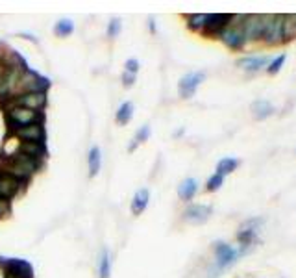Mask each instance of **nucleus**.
Listing matches in <instances>:
<instances>
[{"instance_id":"nucleus-22","label":"nucleus","mask_w":296,"mask_h":278,"mask_svg":"<svg viewBox=\"0 0 296 278\" xmlns=\"http://www.w3.org/2000/svg\"><path fill=\"white\" fill-rule=\"evenodd\" d=\"M296 37V13H283V39L291 41Z\"/></svg>"},{"instance_id":"nucleus-25","label":"nucleus","mask_w":296,"mask_h":278,"mask_svg":"<svg viewBox=\"0 0 296 278\" xmlns=\"http://www.w3.org/2000/svg\"><path fill=\"white\" fill-rule=\"evenodd\" d=\"M185 19H187V26H189V30L204 32L205 19H208V15H205V13H191V15H187Z\"/></svg>"},{"instance_id":"nucleus-28","label":"nucleus","mask_w":296,"mask_h":278,"mask_svg":"<svg viewBox=\"0 0 296 278\" xmlns=\"http://www.w3.org/2000/svg\"><path fill=\"white\" fill-rule=\"evenodd\" d=\"M285 60H287V54H285V52H281L280 56L272 58L271 63L267 65V72H269V74H278V72L281 71V67H283Z\"/></svg>"},{"instance_id":"nucleus-6","label":"nucleus","mask_w":296,"mask_h":278,"mask_svg":"<svg viewBox=\"0 0 296 278\" xmlns=\"http://www.w3.org/2000/svg\"><path fill=\"white\" fill-rule=\"evenodd\" d=\"M213 251H215V263H217V269H228L246 253V248H239V251H237V248H233L231 245H228V243H224V241L215 243Z\"/></svg>"},{"instance_id":"nucleus-5","label":"nucleus","mask_w":296,"mask_h":278,"mask_svg":"<svg viewBox=\"0 0 296 278\" xmlns=\"http://www.w3.org/2000/svg\"><path fill=\"white\" fill-rule=\"evenodd\" d=\"M48 88H50L48 78L41 76L36 71H30V69L21 72L17 80V93H46Z\"/></svg>"},{"instance_id":"nucleus-20","label":"nucleus","mask_w":296,"mask_h":278,"mask_svg":"<svg viewBox=\"0 0 296 278\" xmlns=\"http://www.w3.org/2000/svg\"><path fill=\"white\" fill-rule=\"evenodd\" d=\"M87 165H89V176L95 178L100 173V167H102V152H100L97 145L91 147L89 154H87Z\"/></svg>"},{"instance_id":"nucleus-3","label":"nucleus","mask_w":296,"mask_h":278,"mask_svg":"<svg viewBox=\"0 0 296 278\" xmlns=\"http://www.w3.org/2000/svg\"><path fill=\"white\" fill-rule=\"evenodd\" d=\"M6 119H8L11 134H13V132L26 128V126H30V124L41 123V114H39V112H34V109L21 108V106H11V108H8Z\"/></svg>"},{"instance_id":"nucleus-33","label":"nucleus","mask_w":296,"mask_h":278,"mask_svg":"<svg viewBox=\"0 0 296 278\" xmlns=\"http://www.w3.org/2000/svg\"><path fill=\"white\" fill-rule=\"evenodd\" d=\"M8 211H10V202L0 201V219L8 215Z\"/></svg>"},{"instance_id":"nucleus-14","label":"nucleus","mask_w":296,"mask_h":278,"mask_svg":"<svg viewBox=\"0 0 296 278\" xmlns=\"http://www.w3.org/2000/svg\"><path fill=\"white\" fill-rule=\"evenodd\" d=\"M17 139H21V141H28V143H45V128H43V123H36V124H30V126H26V128H21L13 132Z\"/></svg>"},{"instance_id":"nucleus-9","label":"nucleus","mask_w":296,"mask_h":278,"mask_svg":"<svg viewBox=\"0 0 296 278\" xmlns=\"http://www.w3.org/2000/svg\"><path fill=\"white\" fill-rule=\"evenodd\" d=\"M263 26H265V15H261V13H252V15L243 17V30H245L246 43L261 41Z\"/></svg>"},{"instance_id":"nucleus-30","label":"nucleus","mask_w":296,"mask_h":278,"mask_svg":"<svg viewBox=\"0 0 296 278\" xmlns=\"http://www.w3.org/2000/svg\"><path fill=\"white\" fill-rule=\"evenodd\" d=\"M121 30H123V22H121V19H119V17H115V19H111V21H109V24H107V37L115 39V37H119Z\"/></svg>"},{"instance_id":"nucleus-7","label":"nucleus","mask_w":296,"mask_h":278,"mask_svg":"<svg viewBox=\"0 0 296 278\" xmlns=\"http://www.w3.org/2000/svg\"><path fill=\"white\" fill-rule=\"evenodd\" d=\"M11 106H21V108L34 109L41 114L46 106V93H17L10 97V108Z\"/></svg>"},{"instance_id":"nucleus-26","label":"nucleus","mask_w":296,"mask_h":278,"mask_svg":"<svg viewBox=\"0 0 296 278\" xmlns=\"http://www.w3.org/2000/svg\"><path fill=\"white\" fill-rule=\"evenodd\" d=\"M74 32V22L71 19H62V21H57L56 26H54V34L57 37H69Z\"/></svg>"},{"instance_id":"nucleus-8","label":"nucleus","mask_w":296,"mask_h":278,"mask_svg":"<svg viewBox=\"0 0 296 278\" xmlns=\"http://www.w3.org/2000/svg\"><path fill=\"white\" fill-rule=\"evenodd\" d=\"M231 21H233V13H210L205 19V26L202 34L205 37H219Z\"/></svg>"},{"instance_id":"nucleus-23","label":"nucleus","mask_w":296,"mask_h":278,"mask_svg":"<svg viewBox=\"0 0 296 278\" xmlns=\"http://www.w3.org/2000/svg\"><path fill=\"white\" fill-rule=\"evenodd\" d=\"M239 163L241 161L237 160V158H222V160L217 163V171H215V173H217V175H222L226 178V176L231 175V173L239 167Z\"/></svg>"},{"instance_id":"nucleus-11","label":"nucleus","mask_w":296,"mask_h":278,"mask_svg":"<svg viewBox=\"0 0 296 278\" xmlns=\"http://www.w3.org/2000/svg\"><path fill=\"white\" fill-rule=\"evenodd\" d=\"M213 213L210 204H191L184 210V221L189 225H204Z\"/></svg>"},{"instance_id":"nucleus-16","label":"nucleus","mask_w":296,"mask_h":278,"mask_svg":"<svg viewBox=\"0 0 296 278\" xmlns=\"http://www.w3.org/2000/svg\"><path fill=\"white\" fill-rule=\"evenodd\" d=\"M19 152H22L24 156L32 158V160L41 161L46 156L45 143H28V141H21V147H19Z\"/></svg>"},{"instance_id":"nucleus-31","label":"nucleus","mask_w":296,"mask_h":278,"mask_svg":"<svg viewBox=\"0 0 296 278\" xmlns=\"http://www.w3.org/2000/svg\"><path fill=\"white\" fill-rule=\"evenodd\" d=\"M124 71H126V72H132V74H137V72H139V62L135 60V58L128 60V62L124 63Z\"/></svg>"},{"instance_id":"nucleus-18","label":"nucleus","mask_w":296,"mask_h":278,"mask_svg":"<svg viewBox=\"0 0 296 278\" xmlns=\"http://www.w3.org/2000/svg\"><path fill=\"white\" fill-rule=\"evenodd\" d=\"M196 193H198V180L196 178H185L178 185V197L185 202L193 201Z\"/></svg>"},{"instance_id":"nucleus-10","label":"nucleus","mask_w":296,"mask_h":278,"mask_svg":"<svg viewBox=\"0 0 296 278\" xmlns=\"http://www.w3.org/2000/svg\"><path fill=\"white\" fill-rule=\"evenodd\" d=\"M205 80V72L204 71H193L187 72L180 78L178 82V91L182 98H191L196 93V89L200 88V84Z\"/></svg>"},{"instance_id":"nucleus-32","label":"nucleus","mask_w":296,"mask_h":278,"mask_svg":"<svg viewBox=\"0 0 296 278\" xmlns=\"http://www.w3.org/2000/svg\"><path fill=\"white\" fill-rule=\"evenodd\" d=\"M135 78H137V74H132V72H123V86L124 88H132L133 84H135Z\"/></svg>"},{"instance_id":"nucleus-17","label":"nucleus","mask_w":296,"mask_h":278,"mask_svg":"<svg viewBox=\"0 0 296 278\" xmlns=\"http://www.w3.org/2000/svg\"><path fill=\"white\" fill-rule=\"evenodd\" d=\"M148 202H150V191H148L146 187H141V189L135 191V195H133V199H132L133 215H141V213L148 208Z\"/></svg>"},{"instance_id":"nucleus-4","label":"nucleus","mask_w":296,"mask_h":278,"mask_svg":"<svg viewBox=\"0 0 296 278\" xmlns=\"http://www.w3.org/2000/svg\"><path fill=\"white\" fill-rule=\"evenodd\" d=\"M261 41L269 46L285 43L283 39V13H269L265 15V26L261 34Z\"/></svg>"},{"instance_id":"nucleus-27","label":"nucleus","mask_w":296,"mask_h":278,"mask_svg":"<svg viewBox=\"0 0 296 278\" xmlns=\"http://www.w3.org/2000/svg\"><path fill=\"white\" fill-rule=\"evenodd\" d=\"M150 132H152V130H150V126H148V124L141 126V128H139L137 132H135V137H133L132 145L128 147V150L132 152V150H135V147H137V145H141V143H144V141H148V137H150Z\"/></svg>"},{"instance_id":"nucleus-1","label":"nucleus","mask_w":296,"mask_h":278,"mask_svg":"<svg viewBox=\"0 0 296 278\" xmlns=\"http://www.w3.org/2000/svg\"><path fill=\"white\" fill-rule=\"evenodd\" d=\"M4 160H6L4 173H10L11 176H15L17 180L21 182L30 180L32 176L41 169V161L32 160V158L22 154V152H17V154L10 156V158H4Z\"/></svg>"},{"instance_id":"nucleus-24","label":"nucleus","mask_w":296,"mask_h":278,"mask_svg":"<svg viewBox=\"0 0 296 278\" xmlns=\"http://www.w3.org/2000/svg\"><path fill=\"white\" fill-rule=\"evenodd\" d=\"M119 124H128L133 119V102H124L121 104V108L117 109V115H115Z\"/></svg>"},{"instance_id":"nucleus-12","label":"nucleus","mask_w":296,"mask_h":278,"mask_svg":"<svg viewBox=\"0 0 296 278\" xmlns=\"http://www.w3.org/2000/svg\"><path fill=\"white\" fill-rule=\"evenodd\" d=\"M21 180H17L15 176H11L10 173L0 171V201L10 202L11 199H15V195L21 191Z\"/></svg>"},{"instance_id":"nucleus-19","label":"nucleus","mask_w":296,"mask_h":278,"mask_svg":"<svg viewBox=\"0 0 296 278\" xmlns=\"http://www.w3.org/2000/svg\"><path fill=\"white\" fill-rule=\"evenodd\" d=\"M274 112H276V108L272 106V102L263 100V98H259V100H255V102L252 104V115H254L257 121H265V119L272 117Z\"/></svg>"},{"instance_id":"nucleus-15","label":"nucleus","mask_w":296,"mask_h":278,"mask_svg":"<svg viewBox=\"0 0 296 278\" xmlns=\"http://www.w3.org/2000/svg\"><path fill=\"white\" fill-rule=\"evenodd\" d=\"M272 58L263 54V56H255V54H250V56H243L241 60H237V67L243 69L246 72H257L261 69H267V65L271 63Z\"/></svg>"},{"instance_id":"nucleus-29","label":"nucleus","mask_w":296,"mask_h":278,"mask_svg":"<svg viewBox=\"0 0 296 278\" xmlns=\"http://www.w3.org/2000/svg\"><path fill=\"white\" fill-rule=\"evenodd\" d=\"M222 185H224V176L215 173V175H211L210 178H208V182H205V191L213 193V191H219Z\"/></svg>"},{"instance_id":"nucleus-13","label":"nucleus","mask_w":296,"mask_h":278,"mask_svg":"<svg viewBox=\"0 0 296 278\" xmlns=\"http://www.w3.org/2000/svg\"><path fill=\"white\" fill-rule=\"evenodd\" d=\"M6 269V274L11 278H34V269L26 260L21 258H13V260H8V262L2 263Z\"/></svg>"},{"instance_id":"nucleus-2","label":"nucleus","mask_w":296,"mask_h":278,"mask_svg":"<svg viewBox=\"0 0 296 278\" xmlns=\"http://www.w3.org/2000/svg\"><path fill=\"white\" fill-rule=\"evenodd\" d=\"M243 17L245 15H233V21L226 26L224 32L219 36V39L224 43L230 50H243L246 45L245 30H243Z\"/></svg>"},{"instance_id":"nucleus-21","label":"nucleus","mask_w":296,"mask_h":278,"mask_svg":"<svg viewBox=\"0 0 296 278\" xmlns=\"http://www.w3.org/2000/svg\"><path fill=\"white\" fill-rule=\"evenodd\" d=\"M98 276L100 278L111 276V256H109L107 248H102L100 256H98Z\"/></svg>"}]
</instances>
